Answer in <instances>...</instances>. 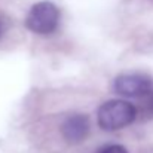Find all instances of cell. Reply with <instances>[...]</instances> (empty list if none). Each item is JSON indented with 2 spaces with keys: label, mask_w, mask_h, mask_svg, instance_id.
<instances>
[{
  "label": "cell",
  "mask_w": 153,
  "mask_h": 153,
  "mask_svg": "<svg viewBox=\"0 0 153 153\" xmlns=\"http://www.w3.org/2000/svg\"><path fill=\"white\" fill-rule=\"evenodd\" d=\"M135 107L123 100H110L98 108V125L104 131H116L132 123Z\"/></svg>",
  "instance_id": "cell-1"
},
{
  "label": "cell",
  "mask_w": 153,
  "mask_h": 153,
  "mask_svg": "<svg viewBox=\"0 0 153 153\" xmlns=\"http://www.w3.org/2000/svg\"><path fill=\"white\" fill-rule=\"evenodd\" d=\"M59 21V10L51 1H39L31 6L25 25L36 34H51L56 30Z\"/></svg>",
  "instance_id": "cell-2"
},
{
  "label": "cell",
  "mask_w": 153,
  "mask_h": 153,
  "mask_svg": "<svg viewBox=\"0 0 153 153\" xmlns=\"http://www.w3.org/2000/svg\"><path fill=\"white\" fill-rule=\"evenodd\" d=\"M113 88L117 94L129 98L147 95L152 88V80L143 73H125L114 79Z\"/></svg>",
  "instance_id": "cell-3"
},
{
  "label": "cell",
  "mask_w": 153,
  "mask_h": 153,
  "mask_svg": "<svg viewBox=\"0 0 153 153\" xmlns=\"http://www.w3.org/2000/svg\"><path fill=\"white\" fill-rule=\"evenodd\" d=\"M91 129V123L88 116L85 114H71L61 123V134L65 141L71 144L82 143Z\"/></svg>",
  "instance_id": "cell-4"
},
{
  "label": "cell",
  "mask_w": 153,
  "mask_h": 153,
  "mask_svg": "<svg viewBox=\"0 0 153 153\" xmlns=\"http://www.w3.org/2000/svg\"><path fill=\"white\" fill-rule=\"evenodd\" d=\"M98 153H128V150H126L123 146H119V144H110V146L102 147Z\"/></svg>",
  "instance_id": "cell-5"
},
{
  "label": "cell",
  "mask_w": 153,
  "mask_h": 153,
  "mask_svg": "<svg viewBox=\"0 0 153 153\" xmlns=\"http://www.w3.org/2000/svg\"><path fill=\"white\" fill-rule=\"evenodd\" d=\"M4 31H6V22L3 18H0V37L4 34Z\"/></svg>",
  "instance_id": "cell-6"
}]
</instances>
